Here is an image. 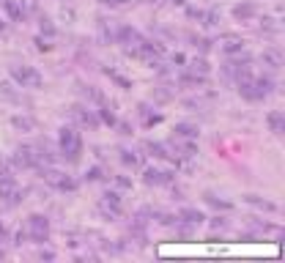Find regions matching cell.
I'll return each instance as SVG.
<instances>
[{"label": "cell", "instance_id": "1", "mask_svg": "<svg viewBox=\"0 0 285 263\" xmlns=\"http://www.w3.org/2000/svg\"><path fill=\"white\" fill-rule=\"evenodd\" d=\"M239 93L244 99H250V102H260V99H266L269 93H274V79L272 77H244L239 79Z\"/></svg>", "mask_w": 285, "mask_h": 263}, {"label": "cell", "instance_id": "2", "mask_svg": "<svg viewBox=\"0 0 285 263\" xmlns=\"http://www.w3.org/2000/svg\"><path fill=\"white\" fill-rule=\"evenodd\" d=\"M38 173H42L44 184L52 187V189H58V192H77V187H80L74 175H69L66 170H58V167H52V165L38 167Z\"/></svg>", "mask_w": 285, "mask_h": 263}, {"label": "cell", "instance_id": "3", "mask_svg": "<svg viewBox=\"0 0 285 263\" xmlns=\"http://www.w3.org/2000/svg\"><path fill=\"white\" fill-rule=\"evenodd\" d=\"M58 151H60V156H66L69 162H77L83 154V137H80V132L74 129V126H60V132H58Z\"/></svg>", "mask_w": 285, "mask_h": 263}, {"label": "cell", "instance_id": "4", "mask_svg": "<svg viewBox=\"0 0 285 263\" xmlns=\"http://www.w3.org/2000/svg\"><path fill=\"white\" fill-rule=\"evenodd\" d=\"M9 74L19 88H42V83H44L42 71L33 69V66H11Z\"/></svg>", "mask_w": 285, "mask_h": 263}, {"label": "cell", "instance_id": "5", "mask_svg": "<svg viewBox=\"0 0 285 263\" xmlns=\"http://www.w3.org/2000/svg\"><path fill=\"white\" fill-rule=\"evenodd\" d=\"M25 233L33 238L36 244H44L50 238V219L44 214H30L28 222H25Z\"/></svg>", "mask_w": 285, "mask_h": 263}, {"label": "cell", "instance_id": "6", "mask_svg": "<svg viewBox=\"0 0 285 263\" xmlns=\"http://www.w3.org/2000/svg\"><path fill=\"white\" fill-rule=\"evenodd\" d=\"M69 118L77 126H85V129H96V126L101 124L99 115H96V110H91L88 105H71L69 107Z\"/></svg>", "mask_w": 285, "mask_h": 263}, {"label": "cell", "instance_id": "7", "mask_svg": "<svg viewBox=\"0 0 285 263\" xmlns=\"http://www.w3.org/2000/svg\"><path fill=\"white\" fill-rule=\"evenodd\" d=\"M168 148H170V154H173V162H181V159H195L197 156V143L195 140L173 137V140H168Z\"/></svg>", "mask_w": 285, "mask_h": 263}, {"label": "cell", "instance_id": "8", "mask_svg": "<svg viewBox=\"0 0 285 263\" xmlns=\"http://www.w3.org/2000/svg\"><path fill=\"white\" fill-rule=\"evenodd\" d=\"M121 192H115V189H110V192L101 195V200H99V214L101 217H107V219H118L121 217Z\"/></svg>", "mask_w": 285, "mask_h": 263}, {"label": "cell", "instance_id": "9", "mask_svg": "<svg viewBox=\"0 0 285 263\" xmlns=\"http://www.w3.org/2000/svg\"><path fill=\"white\" fill-rule=\"evenodd\" d=\"M222 71H225V77H231V79H236V83H239V79H244V77H250V74H252V71H250V58L244 55V58L228 60Z\"/></svg>", "mask_w": 285, "mask_h": 263}, {"label": "cell", "instance_id": "10", "mask_svg": "<svg viewBox=\"0 0 285 263\" xmlns=\"http://www.w3.org/2000/svg\"><path fill=\"white\" fill-rule=\"evenodd\" d=\"M173 178H176V173L159 170V167H146V173H142V184H148V187H165V184H170Z\"/></svg>", "mask_w": 285, "mask_h": 263}, {"label": "cell", "instance_id": "11", "mask_svg": "<svg viewBox=\"0 0 285 263\" xmlns=\"http://www.w3.org/2000/svg\"><path fill=\"white\" fill-rule=\"evenodd\" d=\"M244 47H247V42L236 33H228V36L219 38V52H225V55H241Z\"/></svg>", "mask_w": 285, "mask_h": 263}, {"label": "cell", "instance_id": "12", "mask_svg": "<svg viewBox=\"0 0 285 263\" xmlns=\"http://www.w3.org/2000/svg\"><path fill=\"white\" fill-rule=\"evenodd\" d=\"M241 200L247 203V206H252V209L263 211V214H277V211H280V206H277L274 200H269V197H260V195H244Z\"/></svg>", "mask_w": 285, "mask_h": 263}, {"label": "cell", "instance_id": "13", "mask_svg": "<svg viewBox=\"0 0 285 263\" xmlns=\"http://www.w3.org/2000/svg\"><path fill=\"white\" fill-rule=\"evenodd\" d=\"M80 96L85 99V105H96V107L107 105L105 91H101V88H96V85H80Z\"/></svg>", "mask_w": 285, "mask_h": 263}, {"label": "cell", "instance_id": "14", "mask_svg": "<svg viewBox=\"0 0 285 263\" xmlns=\"http://www.w3.org/2000/svg\"><path fill=\"white\" fill-rule=\"evenodd\" d=\"M260 63H263L266 69H272V71H277V69H282V63H285V55L277 50V47H266L263 52H260Z\"/></svg>", "mask_w": 285, "mask_h": 263}, {"label": "cell", "instance_id": "15", "mask_svg": "<svg viewBox=\"0 0 285 263\" xmlns=\"http://www.w3.org/2000/svg\"><path fill=\"white\" fill-rule=\"evenodd\" d=\"M140 38H142V33H140L137 28H132V25H121V28L115 30V42L124 44V47H134Z\"/></svg>", "mask_w": 285, "mask_h": 263}, {"label": "cell", "instance_id": "16", "mask_svg": "<svg viewBox=\"0 0 285 263\" xmlns=\"http://www.w3.org/2000/svg\"><path fill=\"white\" fill-rule=\"evenodd\" d=\"M178 222H184V225H189V228H197V225L206 222V217H203V211L192 209V206H184V209L178 211Z\"/></svg>", "mask_w": 285, "mask_h": 263}, {"label": "cell", "instance_id": "17", "mask_svg": "<svg viewBox=\"0 0 285 263\" xmlns=\"http://www.w3.org/2000/svg\"><path fill=\"white\" fill-rule=\"evenodd\" d=\"M11 126H14L17 132H22V134H30V132H36V129H38L36 118H30V115H25V113L11 115Z\"/></svg>", "mask_w": 285, "mask_h": 263}, {"label": "cell", "instance_id": "18", "mask_svg": "<svg viewBox=\"0 0 285 263\" xmlns=\"http://www.w3.org/2000/svg\"><path fill=\"white\" fill-rule=\"evenodd\" d=\"M266 124H269V132L280 137V134L285 132V115H282V110H272V113L266 115Z\"/></svg>", "mask_w": 285, "mask_h": 263}, {"label": "cell", "instance_id": "19", "mask_svg": "<svg viewBox=\"0 0 285 263\" xmlns=\"http://www.w3.org/2000/svg\"><path fill=\"white\" fill-rule=\"evenodd\" d=\"M173 132H176V137H184V140H197L200 137V129H197L195 124H189V121H181L173 126Z\"/></svg>", "mask_w": 285, "mask_h": 263}, {"label": "cell", "instance_id": "20", "mask_svg": "<svg viewBox=\"0 0 285 263\" xmlns=\"http://www.w3.org/2000/svg\"><path fill=\"white\" fill-rule=\"evenodd\" d=\"M255 14H258V9H255V3H252V0H244V3H236L233 6V17L236 19H252V17H255Z\"/></svg>", "mask_w": 285, "mask_h": 263}, {"label": "cell", "instance_id": "21", "mask_svg": "<svg viewBox=\"0 0 285 263\" xmlns=\"http://www.w3.org/2000/svg\"><path fill=\"white\" fill-rule=\"evenodd\" d=\"M137 113H140L142 126H146V129H151V126H156V124L165 121V115H162V113H151V107H148V105H140Z\"/></svg>", "mask_w": 285, "mask_h": 263}, {"label": "cell", "instance_id": "22", "mask_svg": "<svg viewBox=\"0 0 285 263\" xmlns=\"http://www.w3.org/2000/svg\"><path fill=\"white\" fill-rule=\"evenodd\" d=\"M187 63H189L187 71H192V74H197V77H209L211 74V66H209V60H206V58H192Z\"/></svg>", "mask_w": 285, "mask_h": 263}, {"label": "cell", "instance_id": "23", "mask_svg": "<svg viewBox=\"0 0 285 263\" xmlns=\"http://www.w3.org/2000/svg\"><path fill=\"white\" fill-rule=\"evenodd\" d=\"M146 151H151V156H156V159H173L170 148H168V143H156V140H148V143H146Z\"/></svg>", "mask_w": 285, "mask_h": 263}, {"label": "cell", "instance_id": "24", "mask_svg": "<svg viewBox=\"0 0 285 263\" xmlns=\"http://www.w3.org/2000/svg\"><path fill=\"white\" fill-rule=\"evenodd\" d=\"M99 42H101V44L115 42V28L110 25L107 19H99Z\"/></svg>", "mask_w": 285, "mask_h": 263}, {"label": "cell", "instance_id": "25", "mask_svg": "<svg viewBox=\"0 0 285 263\" xmlns=\"http://www.w3.org/2000/svg\"><path fill=\"white\" fill-rule=\"evenodd\" d=\"M118 154H121V162L126 165V167H137L140 165V154H137V151H134V148H118Z\"/></svg>", "mask_w": 285, "mask_h": 263}, {"label": "cell", "instance_id": "26", "mask_svg": "<svg viewBox=\"0 0 285 263\" xmlns=\"http://www.w3.org/2000/svg\"><path fill=\"white\" fill-rule=\"evenodd\" d=\"M3 11L9 14L14 22H22V19H25V14H22V9H19L17 0H3Z\"/></svg>", "mask_w": 285, "mask_h": 263}, {"label": "cell", "instance_id": "27", "mask_svg": "<svg viewBox=\"0 0 285 263\" xmlns=\"http://www.w3.org/2000/svg\"><path fill=\"white\" fill-rule=\"evenodd\" d=\"M96 115H99V121H101V124H107V126H118V118H115L113 110H110V105H101V107L96 110Z\"/></svg>", "mask_w": 285, "mask_h": 263}, {"label": "cell", "instance_id": "28", "mask_svg": "<svg viewBox=\"0 0 285 263\" xmlns=\"http://www.w3.org/2000/svg\"><path fill=\"white\" fill-rule=\"evenodd\" d=\"M206 203L214 206V209H222V211H233V203L231 200H222V197H217V195H211V192H206Z\"/></svg>", "mask_w": 285, "mask_h": 263}, {"label": "cell", "instance_id": "29", "mask_svg": "<svg viewBox=\"0 0 285 263\" xmlns=\"http://www.w3.org/2000/svg\"><path fill=\"white\" fill-rule=\"evenodd\" d=\"M219 19H222V14H219L217 9H211V11H203V14H200V22H203L206 28H217V25H219Z\"/></svg>", "mask_w": 285, "mask_h": 263}, {"label": "cell", "instance_id": "30", "mask_svg": "<svg viewBox=\"0 0 285 263\" xmlns=\"http://www.w3.org/2000/svg\"><path fill=\"white\" fill-rule=\"evenodd\" d=\"M250 225L258 230V233H274V236H280V228L277 225H269V222H258V219H250Z\"/></svg>", "mask_w": 285, "mask_h": 263}, {"label": "cell", "instance_id": "31", "mask_svg": "<svg viewBox=\"0 0 285 263\" xmlns=\"http://www.w3.org/2000/svg\"><path fill=\"white\" fill-rule=\"evenodd\" d=\"M38 28H42V33H44L47 38H52L55 33H58V28H55V25H52V22L47 19V17H42V19H38Z\"/></svg>", "mask_w": 285, "mask_h": 263}, {"label": "cell", "instance_id": "32", "mask_svg": "<svg viewBox=\"0 0 285 263\" xmlns=\"http://www.w3.org/2000/svg\"><path fill=\"white\" fill-rule=\"evenodd\" d=\"M0 96L9 99V102H17V99H19L17 91H14V85H9V83H0Z\"/></svg>", "mask_w": 285, "mask_h": 263}, {"label": "cell", "instance_id": "33", "mask_svg": "<svg viewBox=\"0 0 285 263\" xmlns=\"http://www.w3.org/2000/svg\"><path fill=\"white\" fill-rule=\"evenodd\" d=\"M17 3H19L22 14H33V11L38 9V3H36V0H17Z\"/></svg>", "mask_w": 285, "mask_h": 263}, {"label": "cell", "instance_id": "34", "mask_svg": "<svg viewBox=\"0 0 285 263\" xmlns=\"http://www.w3.org/2000/svg\"><path fill=\"white\" fill-rule=\"evenodd\" d=\"M107 74H110V77H113V79H115V83H118V85H121V88H132V83H129V79H126V77H121V74H118V71H113V69H107Z\"/></svg>", "mask_w": 285, "mask_h": 263}, {"label": "cell", "instance_id": "35", "mask_svg": "<svg viewBox=\"0 0 285 263\" xmlns=\"http://www.w3.org/2000/svg\"><path fill=\"white\" fill-rule=\"evenodd\" d=\"M33 44H36V50H38V52H50V50H52V44H50V42H44V36H36V42H33Z\"/></svg>", "mask_w": 285, "mask_h": 263}, {"label": "cell", "instance_id": "36", "mask_svg": "<svg viewBox=\"0 0 285 263\" xmlns=\"http://www.w3.org/2000/svg\"><path fill=\"white\" fill-rule=\"evenodd\" d=\"M85 178H88V181H99V178H101V167H99V165L88 167V173H85Z\"/></svg>", "mask_w": 285, "mask_h": 263}, {"label": "cell", "instance_id": "37", "mask_svg": "<svg viewBox=\"0 0 285 263\" xmlns=\"http://www.w3.org/2000/svg\"><path fill=\"white\" fill-rule=\"evenodd\" d=\"M115 187L118 189H132V178H126V175H115Z\"/></svg>", "mask_w": 285, "mask_h": 263}, {"label": "cell", "instance_id": "38", "mask_svg": "<svg viewBox=\"0 0 285 263\" xmlns=\"http://www.w3.org/2000/svg\"><path fill=\"white\" fill-rule=\"evenodd\" d=\"M209 225H211L214 230H225V228H228V219H222V217H214V219L209 222Z\"/></svg>", "mask_w": 285, "mask_h": 263}, {"label": "cell", "instance_id": "39", "mask_svg": "<svg viewBox=\"0 0 285 263\" xmlns=\"http://www.w3.org/2000/svg\"><path fill=\"white\" fill-rule=\"evenodd\" d=\"M60 19L63 22H74V9H66V6H63V9H60Z\"/></svg>", "mask_w": 285, "mask_h": 263}, {"label": "cell", "instance_id": "40", "mask_svg": "<svg viewBox=\"0 0 285 263\" xmlns=\"http://www.w3.org/2000/svg\"><path fill=\"white\" fill-rule=\"evenodd\" d=\"M260 28H266V30H277V19L263 17V19H260Z\"/></svg>", "mask_w": 285, "mask_h": 263}, {"label": "cell", "instance_id": "41", "mask_svg": "<svg viewBox=\"0 0 285 263\" xmlns=\"http://www.w3.org/2000/svg\"><path fill=\"white\" fill-rule=\"evenodd\" d=\"M170 63H173V66H184L187 58H184L181 52H173V55H170Z\"/></svg>", "mask_w": 285, "mask_h": 263}, {"label": "cell", "instance_id": "42", "mask_svg": "<svg viewBox=\"0 0 285 263\" xmlns=\"http://www.w3.org/2000/svg\"><path fill=\"white\" fill-rule=\"evenodd\" d=\"M38 260H55V252L52 250H38Z\"/></svg>", "mask_w": 285, "mask_h": 263}, {"label": "cell", "instance_id": "43", "mask_svg": "<svg viewBox=\"0 0 285 263\" xmlns=\"http://www.w3.org/2000/svg\"><path fill=\"white\" fill-rule=\"evenodd\" d=\"M99 3H105V6H124V3H129V0H99Z\"/></svg>", "mask_w": 285, "mask_h": 263}, {"label": "cell", "instance_id": "44", "mask_svg": "<svg viewBox=\"0 0 285 263\" xmlns=\"http://www.w3.org/2000/svg\"><path fill=\"white\" fill-rule=\"evenodd\" d=\"M25 238H28V233H25V230H19V233L14 236V244H22V241H25Z\"/></svg>", "mask_w": 285, "mask_h": 263}, {"label": "cell", "instance_id": "45", "mask_svg": "<svg viewBox=\"0 0 285 263\" xmlns=\"http://www.w3.org/2000/svg\"><path fill=\"white\" fill-rule=\"evenodd\" d=\"M0 236H6V225H3V222H0Z\"/></svg>", "mask_w": 285, "mask_h": 263}, {"label": "cell", "instance_id": "46", "mask_svg": "<svg viewBox=\"0 0 285 263\" xmlns=\"http://www.w3.org/2000/svg\"><path fill=\"white\" fill-rule=\"evenodd\" d=\"M3 30H6V22H3V19H0V33H3Z\"/></svg>", "mask_w": 285, "mask_h": 263}, {"label": "cell", "instance_id": "47", "mask_svg": "<svg viewBox=\"0 0 285 263\" xmlns=\"http://www.w3.org/2000/svg\"><path fill=\"white\" fill-rule=\"evenodd\" d=\"M0 258H3V250H0Z\"/></svg>", "mask_w": 285, "mask_h": 263}]
</instances>
